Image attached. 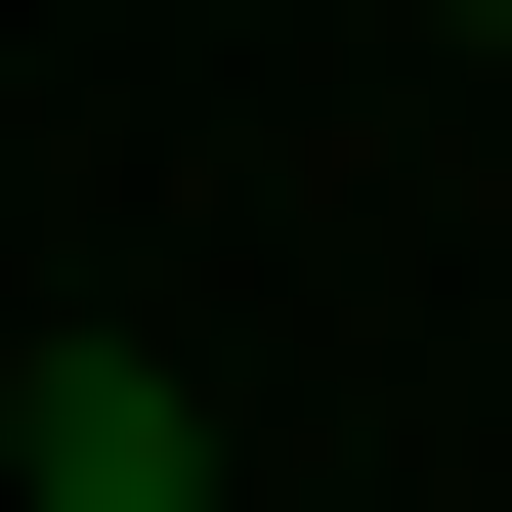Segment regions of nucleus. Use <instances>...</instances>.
Returning <instances> with one entry per match:
<instances>
[{
  "label": "nucleus",
  "mask_w": 512,
  "mask_h": 512,
  "mask_svg": "<svg viewBox=\"0 0 512 512\" xmlns=\"http://www.w3.org/2000/svg\"><path fill=\"white\" fill-rule=\"evenodd\" d=\"M0 470H43V512H214V384H171V342H43Z\"/></svg>",
  "instance_id": "nucleus-1"
},
{
  "label": "nucleus",
  "mask_w": 512,
  "mask_h": 512,
  "mask_svg": "<svg viewBox=\"0 0 512 512\" xmlns=\"http://www.w3.org/2000/svg\"><path fill=\"white\" fill-rule=\"evenodd\" d=\"M427 43H512V0H427Z\"/></svg>",
  "instance_id": "nucleus-2"
}]
</instances>
